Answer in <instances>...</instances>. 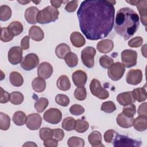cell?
Here are the masks:
<instances>
[{
	"instance_id": "obj_1",
	"label": "cell",
	"mask_w": 147,
	"mask_h": 147,
	"mask_svg": "<svg viewBox=\"0 0 147 147\" xmlns=\"http://www.w3.org/2000/svg\"><path fill=\"white\" fill-rule=\"evenodd\" d=\"M115 1L87 0L83 1L77 11L81 31L90 40L106 37L114 23Z\"/></svg>"
},
{
	"instance_id": "obj_2",
	"label": "cell",
	"mask_w": 147,
	"mask_h": 147,
	"mask_svg": "<svg viewBox=\"0 0 147 147\" xmlns=\"http://www.w3.org/2000/svg\"><path fill=\"white\" fill-rule=\"evenodd\" d=\"M114 30L127 40L137 32L140 25V18L138 14L129 7L120 9L117 13Z\"/></svg>"
},
{
	"instance_id": "obj_3",
	"label": "cell",
	"mask_w": 147,
	"mask_h": 147,
	"mask_svg": "<svg viewBox=\"0 0 147 147\" xmlns=\"http://www.w3.org/2000/svg\"><path fill=\"white\" fill-rule=\"evenodd\" d=\"M59 15V11L56 8L48 6L42 10H40L38 13L36 17L37 22L41 24H45L55 22L58 19Z\"/></svg>"
},
{
	"instance_id": "obj_4",
	"label": "cell",
	"mask_w": 147,
	"mask_h": 147,
	"mask_svg": "<svg viewBox=\"0 0 147 147\" xmlns=\"http://www.w3.org/2000/svg\"><path fill=\"white\" fill-rule=\"evenodd\" d=\"M112 142L114 147H138L141 144L140 141L119 134L118 133H116Z\"/></svg>"
},
{
	"instance_id": "obj_5",
	"label": "cell",
	"mask_w": 147,
	"mask_h": 147,
	"mask_svg": "<svg viewBox=\"0 0 147 147\" xmlns=\"http://www.w3.org/2000/svg\"><path fill=\"white\" fill-rule=\"evenodd\" d=\"M90 89L91 94L100 99H107L109 96L107 90L103 88L100 82L96 79H93L90 84Z\"/></svg>"
},
{
	"instance_id": "obj_6",
	"label": "cell",
	"mask_w": 147,
	"mask_h": 147,
	"mask_svg": "<svg viewBox=\"0 0 147 147\" xmlns=\"http://www.w3.org/2000/svg\"><path fill=\"white\" fill-rule=\"evenodd\" d=\"M137 53L132 49H125L121 53L122 65L126 68L132 67L137 64Z\"/></svg>"
},
{
	"instance_id": "obj_7",
	"label": "cell",
	"mask_w": 147,
	"mask_h": 147,
	"mask_svg": "<svg viewBox=\"0 0 147 147\" xmlns=\"http://www.w3.org/2000/svg\"><path fill=\"white\" fill-rule=\"evenodd\" d=\"M96 50L94 47H87L81 52V59L83 64L87 68H92L94 65V56Z\"/></svg>"
},
{
	"instance_id": "obj_8",
	"label": "cell",
	"mask_w": 147,
	"mask_h": 147,
	"mask_svg": "<svg viewBox=\"0 0 147 147\" xmlns=\"http://www.w3.org/2000/svg\"><path fill=\"white\" fill-rule=\"evenodd\" d=\"M125 72V67L119 62L113 63L108 68V76L114 81H117L122 78Z\"/></svg>"
},
{
	"instance_id": "obj_9",
	"label": "cell",
	"mask_w": 147,
	"mask_h": 147,
	"mask_svg": "<svg viewBox=\"0 0 147 147\" xmlns=\"http://www.w3.org/2000/svg\"><path fill=\"white\" fill-rule=\"evenodd\" d=\"M39 61L38 56L34 53H30L22 59L21 62V67L25 71H30L38 65Z\"/></svg>"
},
{
	"instance_id": "obj_10",
	"label": "cell",
	"mask_w": 147,
	"mask_h": 147,
	"mask_svg": "<svg viewBox=\"0 0 147 147\" xmlns=\"http://www.w3.org/2000/svg\"><path fill=\"white\" fill-rule=\"evenodd\" d=\"M43 118L51 124H57L61 120L62 113L58 109L51 108L44 113Z\"/></svg>"
},
{
	"instance_id": "obj_11",
	"label": "cell",
	"mask_w": 147,
	"mask_h": 147,
	"mask_svg": "<svg viewBox=\"0 0 147 147\" xmlns=\"http://www.w3.org/2000/svg\"><path fill=\"white\" fill-rule=\"evenodd\" d=\"M128 3H130L131 5H134L137 6V8L139 11L141 21L144 26H146V4L147 1H126Z\"/></svg>"
},
{
	"instance_id": "obj_12",
	"label": "cell",
	"mask_w": 147,
	"mask_h": 147,
	"mask_svg": "<svg viewBox=\"0 0 147 147\" xmlns=\"http://www.w3.org/2000/svg\"><path fill=\"white\" fill-rule=\"evenodd\" d=\"M8 60L13 65H17L22 60V49L21 47H11L7 53Z\"/></svg>"
},
{
	"instance_id": "obj_13",
	"label": "cell",
	"mask_w": 147,
	"mask_h": 147,
	"mask_svg": "<svg viewBox=\"0 0 147 147\" xmlns=\"http://www.w3.org/2000/svg\"><path fill=\"white\" fill-rule=\"evenodd\" d=\"M42 123V118L40 114L37 113L30 114L26 117L25 124L26 127L31 130L38 129Z\"/></svg>"
},
{
	"instance_id": "obj_14",
	"label": "cell",
	"mask_w": 147,
	"mask_h": 147,
	"mask_svg": "<svg viewBox=\"0 0 147 147\" xmlns=\"http://www.w3.org/2000/svg\"><path fill=\"white\" fill-rule=\"evenodd\" d=\"M126 80L129 84L137 85L140 84L142 80V71L138 69L129 70L126 74Z\"/></svg>"
},
{
	"instance_id": "obj_15",
	"label": "cell",
	"mask_w": 147,
	"mask_h": 147,
	"mask_svg": "<svg viewBox=\"0 0 147 147\" xmlns=\"http://www.w3.org/2000/svg\"><path fill=\"white\" fill-rule=\"evenodd\" d=\"M53 73V67L48 62H42L39 64L37 69V75L44 79L49 78Z\"/></svg>"
},
{
	"instance_id": "obj_16",
	"label": "cell",
	"mask_w": 147,
	"mask_h": 147,
	"mask_svg": "<svg viewBox=\"0 0 147 147\" xmlns=\"http://www.w3.org/2000/svg\"><path fill=\"white\" fill-rule=\"evenodd\" d=\"M72 79L74 84L77 87L84 86L87 80V76L85 72L82 70L75 71L72 75Z\"/></svg>"
},
{
	"instance_id": "obj_17",
	"label": "cell",
	"mask_w": 147,
	"mask_h": 147,
	"mask_svg": "<svg viewBox=\"0 0 147 147\" xmlns=\"http://www.w3.org/2000/svg\"><path fill=\"white\" fill-rule=\"evenodd\" d=\"M117 100L121 105L123 106L129 105L135 102L131 91H127L119 94L117 96Z\"/></svg>"
},
{
	"instance_id": "obj_18",
	"label": "cell",
	"mask_w": 147,
	"mask_h": 147,
	"mask_svg": "<svg viewBox=\"0 0 147 147\" xmlns=\"http://www.w3.org/2000/svg\"><path fill=\"white\" fill-rule=\"evenodd\" d=\"M114 48V42L110 39H105L98 42L96 45L97 50L102 53H107Z\"/></svg>"
},
{
	"instance_id": "obj_19",
	"label": "cell",
	"mask_w": 147,
	"mask_h": 147,
	"mask_svg": "<svg viewBox=\"0 0 147 147\" xmlns=\"http://www.w3.org/2000/svg\"><path fill=\"white\" fill-rule=\"evenodd\" d=\"M39 11V9L36 6H30L27 8L25 11V18L26 21L30 24H36V17Z\"/></svg>"
},
{
	"instance_id": "obj_20",
	"label": "cell",
	"mask_w": 147,
	"mask_h": 147,
	"mask_svg": "<svg viewBox=\"0 0 147 147\" xmlns=\"http://www.w3.org/2000/svg\"><path fill=\"white\" fill-rule=\"evenodd\" d=\"M134 119V117H129L123 113H121L118 115L116 121L117 124L119 126L123 128H129L133 126Z\"/></svg>"
},
{
	"instance_id": "obj_21",
	"label": "cell",
	"mask_w": 147,
	"mask_h": 147,
	"mask_svg": "<svg viewBox=\"0 0 147 147\" xmlns=\"http://www.w3.org/2000/svg\"><path fill=\"white\" fill-rule=\"evenodd\" d=\"M88 140L90 145L93 147L104 146L102 144V134L98 131L94 130L92 131L88 136Z\"/></svg>"
},
{
	"instance_id": "obj_22",
	"label": "cell",
	"mask_w": 147,
	"mask_h": 147,
	"mask_svg": "<svg viewBox=\"0 0 147 147\" xmlns=\"http://www.w3.org/2000/svg\"><path fill=\"white\" fill-rule=\"evenodd\" d=\"M29 37L36 41H40L44 37L43 30L38 26H32L29 30Z\"/></svg>"
},
{
	"instance_id": "obj_23",
	"label": "cell",
	"mask_w": 147,
	"mask_h": 147,
	"mask_svg": "<svg viewBox=\"0 0 147 147\" xmlns=\"http://www.w3.org/2000/svg\"><path fill=\"white\" fill-rule=\"evenodd\" d=\"M70 41L72 44L76 48L82 47L86 42L84 37L78 32H74L71 34Z\"/></svg>"
},
{
	"instance_id": "obj_24",
	"label": "cell",
	"mask_w": 147,
	"mask_h": 147,
	"mask_svg": "<svg viewBox=\"0 0 147 147\" xmlns=\"http://www.w3.org/2000/svg\"><path fill=\"white\" fill-rule=\"evenodd\" d=\"M133 126L139 131H143L147 129V117L139 115L134 119Z\"/></svg>"
},
{
	"instance_id": "obj_25",
	"label": "cell",
	"mask_w": 147,
	"mask_h": 147,
	"mask_svg": "<svg viewBox=\"0 0 147 147\" xmlns=\"http://www.w3.org/2000/svg\"><path fill=\"white\" fill-rule=\"evenodd\" d=\"M57 88L61 91H68L71 88V83L69 78L66 75L60 76L56 82Z\"/></svg>"
},
{
	"instance_id": "obj_26",
	"label": "cell",
	"mask_w": 147,
	"mask_h": 147,
	"mask_svg": "<svg viewBox=\"0 0 147 147\" xmlns=\"http://www.w3.org/2000/svg\"><path fill=\"white\" fill-rule=\"evenodd\" d=\"M131 93L134 99L137 100L138 102H144L146 99V91L144 87L135 88L131 91Z\"/></svg>"
},
{
	"instance_id": "obj_27",
	"label": "cell",
	"mask_w": 147,
	"mask_h": 147,
	"mask_svg": "<svg viewBox=\"0 0 147 147\" xmlns=\"http://www.w3.org/2000/svg\"><path fill=\"white\" fill-rule=\"evenodd\" d=\"M32 86L36 92H42L46 88V82L43 78H36L32 82Z\"/></svg>"
},
{
	"instance_id": "obj_28",
	"label": "cell",
	"mask_w": 147,
	"mask_h": 147,
	"mask_svg": "<svg viewBox=\"0 0 147 147\" xmlns=\"http://www.w3.org/2000/svg\"><path fill=\"white\" fill-rule=\"evenodd\" d=\"M71 52V48L68 45L65 43L59 44L55 49V53L59 59H64L66 55Z\"/></svg>"
},
{
	"instance_id": "obj_29",
	"label": "cell",
	"mask_w": 147,
	"mask_h": 147,
	"mask_svg": "<svg viewBox=\"0 0 147 147\" xmlns=\"http://www.w3.org/2000/svg\"><path fill=\"white\" fill-rule=\"evenodd\" d=\"M9 80L11 84L15 87H20L23 84L24 79L22 75L17 71H13L9 76Z\"/></svg>"
},
{
	"instance_id": "obj_30",
	"label": "cell",
	"mask_w": 147,
	"mask_h": 147,
	"mask_svg": "<svg viewBox=\"0 0 147 147\" xmlns=\"http://www.w3.org/2000/svg\"><path fill=\"white\" fill-rule=\"evenodd\" d=\"M9 31L15 36L20 34L24 30L22 24L17 21L11 22L7 26Z\"/></svg>"
},
{
	"instance_id": "obj_31",
	"label": "cell",
	"mask_w": 147,
	"mask_h": 147,
	"mask_svg": "<svg viewBox=\"0 0 147 147\" xmlns=\"http://www.w3.org/2000/svg\"><path fill=\"white\" fill-rule=\"evenodd\" d=\"M26 116L25 113L21 111H18L13 114L12 120L17 126L24 125L26 122Z\"/></svg>"
},
{
	"instance_id": "obj_32",
	"label": "cell",
	"mask_w": 147,
	"mask_h": 147,
	"mask_svg": "<svg viewBox=\"0 0 147 147\" xmlns=\"http://www.w3.org/2000/svg\"><path fill=\"white\" fill-rule=\"evenodd\" d=\"M64 59L67 65L71 68L76 67L78 64V57L76 54L74 52H70L67 53Z\"/></svg>"
},
{
	"instance_id": "obj_33",
	"label": "cell",
	"mask_w": 147,
	"mask_h": 147,
	"mask_svg": "<svg viewBox=\"0 0 147 147\" xmlns=\"http://www.w3.org/2000/svg\"><path fill=\"white\" fill-rule=\"evenodd\" d=\"M89 127V123L87 121H84L80 119H78L75 121L74 130L79 133H83L85 132Z\"/></svg>"
},
{
	"instance_id": "obj_34",
	"label": "cell",
	"mask_w": 147,
	"mask_h": 147,
	"mask_svg": "<svg viewBox=\"0 0 147 147\" xmlns=\"http://www.w3.org/2000/svg\"><path fill=\"white\" fill-rule=\"evenodd\" d=\"M11 8L7 5H2L0 7V20L2 21H6L11 16Z\"/></svg>"
},
{
	"instance_id": "obj_35",
	"label": "cell",
	"mask_w": 147,
	"mask_h": 147,
	"mask_svg": "<svg viewBox=\"0 0 147 147\" xmlns=\"http://www.w3.org/2000/svg\"><path fill=\"white\" fill-rule=\"evenodd\" d=\"M10 102L14 105H18L21 104L24 100V97L23 94L19 91H14L10 94Z\"/></svg>"
},
{
	"instance_id": "obj_36",
	"label": "cell",
	"mask_w": 147,
	"mask_h": 147,
	"mask_svg": "<svg viewBox=\"0 0 147 147\" xmlns=\"http://www.w3.org/2000/svg\"><path fill=\"white\" fill-rule=\"evenodd\" d=\"M10 126V118L9 115L2 112L0 113V129L2 130H7Z\"/></svg>"
},
{
	"instance_id": "obj_37",
	"label": "cell",
	"mask_w": 147,
	"mask_h": 147,
	"mask_svg": "<svg viewBox=\"0 0 147 147\" xmlns=\"http://www.w3.org/2000/svg\"><path fill=\"white\" fill-rule=\"evenodd\" d=\"M48 100L45 98H40L34 103V108L38 113L43 112L48 105Z\"/></svg>"
},
{
	"instance_id": "obj_38",
	"label": "cell",
	"mask_w": 147,
	"mask_h": 147,
	"mask_svg": "<svg viewBox=\"0 0 147 147\" xmlns=\"http://www.w3.org/2000/svg\"><path fill=\"white\" fill-rule=\"evenodd\" d=\"M67 144L69 147H83L85 145L83 139L75 136L70 137L67 141Z\"/></svg>"
},
{
	"instance_id": "obj_39",
	"label": "cell",
	"mask_w": 147,
	"mask_h": 147,
	"mask_svg": "<svg viewBox=\"0 0 147 147\" xmlns=\"http://www.w3.org/2000/svg\"><path fill=\"white\" fill-rule=\"evenodd\" d=\"M75 120L71 117L65 118L61 123L62 127L67 131H71L74 129Z\"/></svg>"
},
{
	"instance_id": "obj_40",
	"label": "cell",
	"mask_w": 147,
	"mask_h": 147,
	"mask_svg": "<svg viewBox=\"0 0 147 147\" xmlns=\"http://www.w3.org/2000/svg\"><path fill=\"white\" fill-rule=\"evenodd\" d=\"M14 36L9 31L7 27L1 28V40L4 42H7L13 40Z\"/></svg>"
},
{
	"instance_id": "obj_41",
	"label": "cell",
	"mask_w": 147,
	"mask_h": 147,
	"mask_svg": "<svg viewBox=\"0 0 147 147\" xmlns=\"http://www.w3.org/2000/svg\"><path fill=\"white\" fill-rule=\"evenodd\" d=\"M40 138L43 141L53 138V130L48 127H42L39 131Z\"/></svg>"
},
{
	"instance_id": "obj_42",
	"label": "cell",
	"mask_w": 147,
	"mask_h": 147,
	"mask_svg": "<svg viewBox=\"0 0 147 147\" xmlns=\"http://www.w3.org/2000/svg\"><path fill=\"white\" fill-rule=\"evenodd\" d=\"M75 98L78 100H83L86 98L87 91L84 86L78 87L74 92Z\"/></svg>"
},
{
	"instance_id": "obj_43",
	"label": "cell",
	"mask_w": 147,
	"mask_h": 147,
	"mask_svg": "<svg viewBox=\"0 0 147 147\" xmlns=\"http://www.w3.org/2000/svg\"><path fill=\"white\" fill-rule=\"evenodd\" d=\"M100 109L106 113H111L116 110V106L112 101H106L102 103Z\"/></svg>"
},
{
	"instance_id": "obj_44",
	"label": "cell",
	"mask_w": 147,
	"mask_h": 147,
	"mask_svg": "<svg viewBox=\"0 0 147 147\" xmlns=\"http://www.w3.org/2000/svg\"><path fill=\"white\" fill-rule=\"evenodd\" d=\"M55 101L58 105L64 107L67 106L70 102L69 98L66 95L61 94H59L56 95L55 97Z\"/></svg>"
},
{
	"instance_id": "obj_45",
	"label": "cell",
	"mask_w": 147,
	"mask_h": 147,
	"mask_svg": "<svg viewBox=\"0 0 147 147\" xmlns=\"http://www.w3.org/2000/svg\"><path fill=\"white\" fill-rule=\"evenodd\" d=\"M99 63L101 67L107 69L114 63V60L110 57L107 55H103L100 57Z\"/></svg>"
},
{
	"instance_id": "obj_46",
	"label": "cell",
	"mask_w": 147,
	"mask_h": 147,
	"mask_svg": "<svg viewBox=\"0 0 147 147\" xmlns=\"http://www.w3.org/2000/svg\"><path fill=\"white\" fill-rule=\"evenodd\" d=\"M122 113L129 117H133L136 113V106L132 103L124 106V107L122 109Z\"/></svg>"
},
{
	"instance_id": "obj_47",
	"label": "cell",
	"mask_w": 147,
	"mask_h": 147,
	"mask_svg": "<svg viewBox=\"0 0 147 147\" xmlns=\"http://www.w3.org/2000/svg\"><path fill=\"white\" fill-rule=\"evenodd\" d=\"M84 108L82 106L78 104L72 105L69 108V112L74 115H82L84 113Z\"/></svg>"
},
{
	"instance_id": "obj_48",
	"label": "cell",
	"mask_w": 147,
	"mask_h": 147,
	"mask_svg": "<svg viewBox=\"0 0 147 147\" xmlns=\"http://www.w3.org/2000/svg\"><path fill=\"white\" fill-rule=\"evenodd\" d=\"M143 38L140 36L132 38L128 41V45L131 48H138L142 45Z\"/></svg>"
},
{
	"instance_id": "obj_49",
	"label": "cell",
	"mask_w": 147,
	"mask_h": 147,
	"mask_svg": "<svg viewBox=\"0 0 147 147\" xmlns=\"http://www.w3.org/2000/svg\"><path fill=\"white\" fill-rule=\"evenodd\" d=\"M117 132L114 130H108L104 134V140L107 143L112 142Z\"/></svg>"
},
{
	"instance_id": "obj_50",
	"label": "cell",
	"mask_w": 147,
	"mask_h": 147,
	"mask_svg": "<svg viewBox=\"0 0 147 147\" xmlns=\"http://www.w3.org/2000/svg\"><path fill=\"white\" fill-rule=\"evenodd\" d=\"M78 4V1L76 0L68 1V2H67L65 7V10L67 11L69 13L75 11L77 9Z\"/></svg>"
},
{
	"instance_id": "obj_51",
	"label": "cell",
	"mask_w": 147,
	"mask_h": 147,
	"mask_svg": "<svg viewBox=\"0 0 147 147\" xmlns=\"http://www.w3.org/2000/svg\"><path fill=\"white\" fill-rule=\"evenodd\" d=\"M0 103H6L10 101V94L6 91H5L2 87H0Z\"/></svg>"
},
{
	"instance_id": "obj_52",
	"label": "cell",
	"mask_w": 147,
	"mask_h": 147,
	"mask_svg": "<svg viewBox=\"0 0 147 147\" xmlns=\"http://www.w3.org/2000/svg\"><path fill=\"white\" fill-rule=\"evenodd\" d=\"M64 137V133L61 129H53V138L57 141H61Z\"/></svg>"
},
{
	"instance_id": "obj_53",
	"label": "cell",
	"mask_w": 147,
	"mask_h": 147,
	"mask_svg": "<svg viewBox=\"0 0 147 147\" xmlns=\"http://www.w3.org/2000/svg\"><path fill=\"white\" fill-rule=\"evenodd\" d=\"M29 38L28 36H25L23 37L21 41V48L23 50L28 49L29 48Z\"/></svg>"
},
{
	"instance_id": "obj_54",
	"label": "cell",
	"mask_w": 147,
	"mask_h": 147,
	"mask_svg": "<svg viewBox=\"0 0 147 147\" xmlns=\"http://www.w3.org/2000/svg\"><path fill=\"white\" fill-rule=\"evenodd\" d=\"M146 105H147L146 102H144L139 106L138 109V111H137L139 115L147 117Z\"/></svg>"
},
{
	"instance_id": "obj_55",
	"label": "cell",
	"mask_w": 147,
	"mask_h": 147,
	"mask_svg": "<svg viewBox=\"0 0 147 147\" xmlns=\"http://www.w3.org/2000/svg\"><path fill=\"white\" fill-rule=\"evenodd\" d=\"M44 145L46 147H56L58 145L57 141L54 138H51L44 141Z\"/></svg>"
},
{
	"instance_id": "obj_56",
	"label": "cell",
	"mask_w": 147,
	"mask_h": 147,
	"mask_svg": "<svg viewBox=\"0 0 147 147\" xmlns=\"http://www.w3.org/2000/svg\"><path fill=\"white\" fill-rule=\"evenodd\" d=\"M68 2V1H63L61 0H51L50 3H51L52 6L55 8H58L60 7L62 3H66Z\"/></svg>"
},
{
	"instance_id": "obj_57",
	"label": "cell",
	"mask_w": 147,
	"mask_h": 147,
	"mask_svg": "<svg viewBox=\"0 0 147 147\" xmlns=\"http://www.w3.org/2000/svg\"><path fill=\"white\" fill-rule=\"evenodd\" d=\"M22 146H37V145L33 142H26L25 144L22 145Z\"/></svg>"
},
{
	"instance_id": "obj_58",
	"label": "cell",
	"mask_w": 147,
	"mask_h": 147,
	"mask_svg": "<svg viewBox=\"0 0 147 147\" xmlns=\"http://www.w3.org/2000/svg\"><path fill=\"white\" fill-rule=\"evenodd\" d=\"M146 44H145V45L141 48V52H142V55H143L145 57H146Z\"/></svg>"
},
{
	"instance_id": "obj_59",
	"label": "cell",
	"mask_w": 147,
	"mask_h": 147,
	"mask_svg": "<svg viewBox=\"0 0 147 147\" xmlns=\"http://www.w3.org/2000/svg\"><path fill=\"white\" fill-rule=\"evenodd\" d=\"M17 2H18V3H21V5H26V3H29L30 1H17Z\"/></svg>"
}]
</instances>
